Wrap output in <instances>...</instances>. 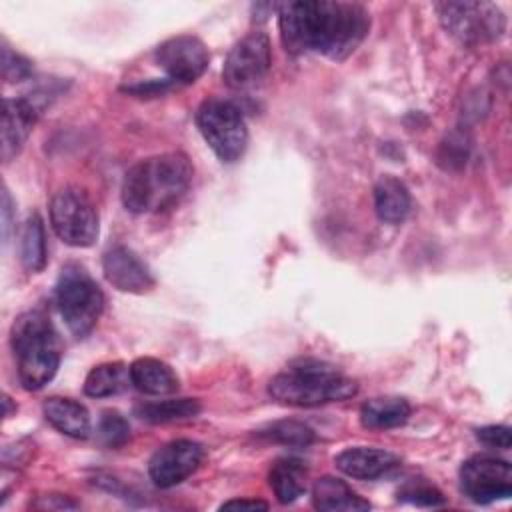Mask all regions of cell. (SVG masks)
Segmentation results:
<instances>
[{"instance_id": "obj_11", "label": "cell", "mask_w": 512, "mask_h": 512, "mask_svg": "<svg viewBox=\"0 0 512 512\" xmlns=\"http://www.w3.org/2000/svg\"><path fill=\"white\" fill-rule=\"evenodd\" d=\"M156 64L168 74L170 82L192 84L208 68L210 54L204 42L190 34L164 40L154 52Z\"/></svg>"}, {"instance_id": "obj_17", "label": "cell", "mask_w": 512, "mask_h": 512, "mask_svg": "<svg viewBox=\"0 0 512 512\" xmlns=\"http://www.w3.org/2000/svg\"><path fill=\"white\" fill-rule=\"evenodd\" d=\"M46 420L62 434L86 438L90 434V414L84 404L72 398H48L42 406Z\"/></svg>"}, {"instance_id": "obj_9", "label": "cell", "mask_w": 512, "mask_h": 512, "mask_svg": "<svg viewBox=\"0 0 512 512\" xmlns=\"http://www.w3.org/2000/svg\"><path fill=\"white\" fill-rule=\"evenodd\" d=\"M270 40L264 32H250L228 52L222 78L232 90H248L260 84L270 70Z\"/></svg>"}, {"instance_id": "obj_14", "label": "cell", "mask_w": 512, "mask_h": 512, "mask_svg": "<svg viewBox=\"0 0 512 512\" xmlns=\"http://www.w3.org/2000/svg\"><path fill=\"white\" fill-rule=\"evenodd\" d=\"M102 270L106 280L120 292L144 294L154 286L150 268L126 246L108 248L102 258Z\"/></svg>"}, {"instance_id": "obj_31", "label": "cell", "mask_w": 512, "mask_h": 512, "mask_svg": "<svg viewBox=\"0 0 512 512\" xmlns=\"http://www.w3.org/2000/svg\"><path fill=\"white\" fill-rule=\"evenodd\" d=\"M36 508H42V510H64V508H78V504L66 496H60V494H50V496H42L36 504Z\"/></svg>"}, {"instance_id": "obj_18", "label": "cell", "mask_w": 512, "mask_h": 512, "mask_svg": "<svg viewBox=\"0 0 512 512\" xmlns=\"http://www.w3.org/2000/svg\"><path fill=\"white\" fill-rule=\"evenodd\" d=\"M312 504L316 510H368L370 502L360 498L344 480L334 476H322L312 486Z\"/></svg>"}, {"instance_id": "obj_26", "label": "cell", "mask_w": 512, "mask_h": 512, "mask_svg": "<svg viewBox=\"0 0 512 512\" xmlns=\"http://www.w3.org/2000/svg\"><path fill=\"white\" fill-rule=\"evenodd\" d=\"M468 152H470V142H468V136L462 134V132H450L442 142H440V148H438V164L446 170H456V168H462L466 164V158H468Z\"/></svg>"}, {"instance_id": "obj_12", "label": "cell", "mask_w": 512, "mask_h": 512, "mask_svg": "<svg viewBox=\"0 0 512 512\" xmlns=\"http://www.w3.org/2000/svg\"><path fill=\"white\" fill-rule=\"evenodd\" d=\"M204 450L194 440H172L158 448L148 464L152 482L160 488H172L192 476L202 464Z\"/></svg>"}, {"instance_id": "obj_29", "label": "cell", "mask_w": 512, "mask_h": 512, "mask_svg": "<svg viewBox=\"0 0 512 512\" xmlns=\"http://www.w3.org/2000/svg\"><path fill=\"white\" fill-rule=\"evenodd\" d=\"M398 496H402L404 500H410L412 504H422V506H436V504L444 502L442 494L436 488L428 486V484L406 486Z\"/></svg>"}, {"instance_id": "obj_8", "label": "cell", "mask_w": 512, "mask_h": 512, "mask_svg": "<svg viewBox=\"0 0 512 512\" xmlns=\"http://www.w3.org/2000/svg\"><path fill=\"white\" fill-rule=\"evenodd\" d=\"M50 222L56 236L76 248L94 244L98 238V212L86 192L66 186L52 196Z\"/></svg>"}, {"instance_id": "obj_5", "label": "cell", "mask_w": 512, "mask_h": 512, "mask_svg": "<svg viewBox=\"0 0 512 512\" xmlns=\"http://www.w3.org/2000/svg\"><path fill=\"white\" fill-rule=\"evenodd\" d=\"M56 304L68 330L76 338H84L104 310V294L82 266L68 264L56 286Z\"/></svg>"}, {"instance_id": "obj_1", "label": "cell", "mask_w": 512, "mask_h": 512, "mask_svg": "<svg viewBox=\"0 0 512 512\" xmlns=\"http://www.w3.org/2000/svg\"><path fill=\"white\" fill-rule=\"evenodd\" d=\"M278 26L288 52H318L344 60L366 38L370 16L356 2L302 0L278 6Z\"/></svg>"}, {"instance_id": "obj_22", "label": "cell", "mask_w": 512, "mask_h": 512, "mask_svg": "<svg viewBox=\"0 0 512 512\" xmlns=\"http://www.w3.org/2000/svg\"><path fill=\"white\" fill-rule=\"evenodd\" d=\"M130 382V368H126L122 362H106L94 366L86 380H84V392L92 398H106L122 392Z\"/></svg>"}, {"instance_id": "obj_4", "label": "cell", "mask_w": 512, "mask_h": 512, "mask_svg": "<svg viewBox=\"0 0 512 512\" xmlns=\"http://www.w3.org/2000/svg\"><path fill=\"white\" fill-rule=\"evenodd\" d=\"M12 348L18 358V378L26 390H40L48 384L60 364V342L50 320L30 310L12 326Z\"/></svg>"}, {"instance_id": "obj_30", "label": "cell", "mask_w": 512, "mask_h": 512, "mask_svg": "<svg viewBox=\"0 0 512 512\" xmlns=\"http://www.w3.org/2000/svg\"><path fill=\"white\" fill-rule=\"evenodd\" d=\"M476 438L482 440L484 444L492 446V448H500V450H508L510 448V428L506 426H484L476 430Z\"/></svg>"}, {"instance_id": "obj_28", "label": "cell", "mask_w": 512, "mask_h": 512, "mask_svg": "<svg viewBox=\"0 0 512 512\" xmlns=\"http://www.w3.org/2000/svg\"><path fill=\"white\" fill-rule=\"evenodd\" d=\"M2 72L8 82H20L32 74V66H30V60H26L18 52H12L8 46H4L2 48Z\"/></svg>"}, {"instance_id": "obj_27", "label": "cell", "mask_w": 512, "mask_h": 512, "mask_svg": "<svg viewBox=\"0 0 512 512\" xmlns=\"http://www.w3.org/2000/svg\"><path fill=\"white\" fill-rule=\"evenodd\" d=\"M98 438L108 448H120L130 438V426L116 410H106L98 424Z\"/></svg>"}, {"instance_id": "obj_21", "label": "cell", "mask_w": 512, "mask_h": 512, "mask_svg": "<svg viewBox=\"0 0 512 512\" xmlns=\"http://www.w3.org/2000/svg\"><path fill=\"white\" fill-rule=\"evenodd\" d=\"M306 466L296 458H282L274 462L268 474L270 488L278 502L290 504L306 492Z\"/></svg>"}, {"instance_id": "obj_24", "label": "cell", "mask_w": 512, "mask_h": 512, "mask_svg": "<svg viewBox=\"0 0 512 512\" xmlns=\"http://www.w3.org/2000/svg\"><path fill=\"white\" fill-rule=\"evenodd\" d=\"M20 260L30 272H40L46 266V234L38 214H32L22 228Z\"/></svg>"}, {"instance_id": "obj_25", "label": "cell", "mask_w": 512, "mask_h": 512, "mask_svg": "<svg viewBox=\"0 0 512 512\" xmlns=\"http://www.w3.org/2000/svg\"><path fill=\"white\" fill-rule=\"evenodd\" d=\"M260 436L284 444V446H308L314 442V432L312 428H308L302 422H294V420H282V422H274L268 428L260 430Z\"/></svg>"}, {"instance_id": "obj_10", "label": "cell", "mask_w": 512, "mask_h": 512, "mask_svg": "<svg viewBox=\"0 0 512 512\" xmlns=\"http://www.w3.org/2000/svg\"><path fill=\"white\" fill-rule=\"evenodd\" d=\"M460 484L464 494L478 504L508 498L512 494V466L496 456H472L460 468Z\"/></svg>"}, {"instance_id": "obj_20", "label": "cell", "mask_w": 512, "mask_h": 512, "mask_svg": "<svg viewBox=\"0 0 512 512\" xmlns=\"http://www.w3.org/2000/svg\"><path fill=\"white\" fill-rule=\"evenodd\" d=\"M410 416V404L398 396L370 398L360 408V422L368 430H388L402 426Z\"/></svg>"}, {"instance_id": "obj_19", "label": "cell", "mask_w": 512, "mask_h": 512, "mask_svg": "<svg viewBox=\"0 0 512 512\" xmlns=\"http://www.w3.org/2000/svg\"><path fill=\"white\" fill-rule=\"evenodd\" d=\"M374 208L382 222L398 224L410 212V192L394 176H382L374 186Z\"/></svg>"}, {"instance_id": "obj_15", "label": "cell", "mask_w": 512, "mask_h": 512, "mask_svg": "<svg viewBox=\"0 0 512 512\" xmlns=\"http://www.w3.org/2000/svg\"><path fill=\"white\" fill-rule=\"evenodd\" d=\"M334 462L340 472L358 480H376L380 476H386L400 464L396 454L368 446L346 448L336 456Z\"/></svg>"}, {"instance_id": "obj_3", "label": "cell", "mask_w": 512, "mask_h": 512, "mask_svg": "<svg viewBox=\"0 0 512 512\" xmlns=\"http://www.w3.org/2000/svg\"><path fill=\"white\" fill-rule=\"evenodd\" d=\"M358 384L336 366L320 360H298L268 384V394L286 406L312 408L356 396Z\"/></svg>"}, {"instance_id": "obj_13", "label": "cell", "mask_w": 512, "mask_h": 512, "mask_svg": "<svg viewBox=\"0 0 512 512\" xmlns=\"http://www.w3.org/2000/svg\"><path fill=\"white\" fill-rule=\"evenodd\" d=\"M48 92H34L4 100L2 114V158L10 162L24 146L32 126L48 104Z\"/></svg>"}, {"instance_id": "obj_6", "label": "cell", "mask_w": 512, "mask_h": 512, "mask_svg": "<svg viewBox=\"0 0 512 512\" xmlns=\"http://www.w3.org/2000/svg\"><path fill=\"white\" fill-rule=\"evenodd\" d=\"M196 126L222 162H236L248 144V128L240 108L224 98H208L196 110Z\"/></svg>"}, {"instance_id": "obj_2", "label": "cell", "mask_w": 512, "mask_h": 512, "mask_svg": "<svg viewBox=\"0 0 512 512\" xmlns=\"http://www.w3.org/2000/svg\"><path fill=\"white\" fill-rule=\"evenodd\" d=\"M194 168L186 154L166 152L134 164L122 182V204L132 214L164 212L192 182Z\"/></svg>"}, {"instance_id": "obj_7", "label": "cell", "mask_w": 512, "mask_h": 512, "mask_svg": "<svg viewBox=\"0 0 512 512\" xmlns=\"http://www.w3.org/2000/svg\"><path fill=\"white\" fill-rule=\"evenodd\" d=\"M436 12L446 32L468 46L494 42L506 30V16L490 2H440Z\"/></svg>"}, {"instance_id": "obj_23", "label": "cell", "mask_w": 512, "mask_h": 512, "mask_svg": "<svg viewBox=\"0 0 512 512\" xmlns=\"http://www.w3.org/2000/svg\"><path fill=\"white\" fill-rule=\"evenodd\" d=\"M200 402L196 398H178V400H160L146 402L136 406V416L150 424H164L176 420H190L200 414Z\"/></svg>"}, {"instance_id": "obj_16", "label": "cell", "mask_w": 512, "mask_h": 512, "mask_svg": "<svg viewBox=\"0 0 512 512\" xmlns=\"http://www.w3.org/2000/svg\"><path fill=\"white\" fill-rule=\"evenodd\" d=\"M130 382L150 396H164L178 390L176 372L158 358H138L130 364Z\"/></svg>"}, {"instance_id": "obj_32", "label": "cell", "mask_w": 512, "mask_h": 512, "mask_svg": "<svg viewBox=\"0 0 512 512\" xmlns=\"http://www.w3.org/2000/svg\"><path fill=\"white\" fill-rule=\"evenodd\" d=\"M222 510H266L268 508V504L266 502H262V500H228V502H224L222 506H220Z\"/></svg>"}]
</instances>
